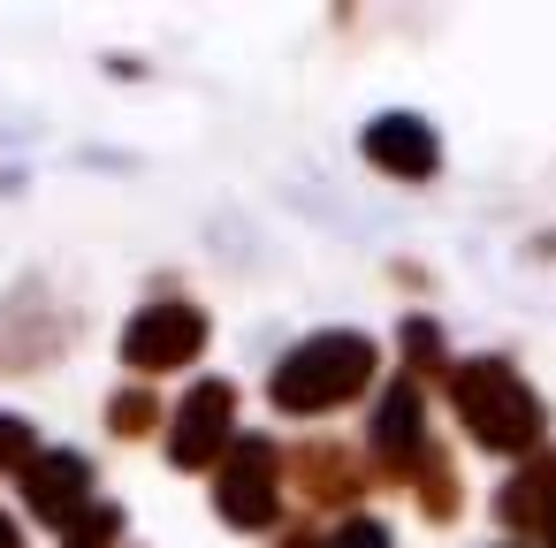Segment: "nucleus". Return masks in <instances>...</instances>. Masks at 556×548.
<instances>
[{
  "label": "nucleus",
  "instance_id": "423d86ee",
  "mask_svg": "<svg viewBox=\"0 0 556 548\" xmlns=\"http://www.w3.org/2000/svg\"><path fill=\"white\" fill-rule=\"evenodd\" d=\"M222 426H229V388L206 381V388L184 404V419H176V464H206V449L222 442Z\"/></svg>",
  "mask_w": 556,
  "mask_h": 548
},
{
  "label": "nucleus",
  "instance_id": "9d476101",
  "mask_svg": "<svg viewBox=\"0 0 556 548\" xmlns=\"http://www.w3.org/2000/svg\"><path fill=\"white\" fill-rule=\"evenodd\" d=\"M115 525H123L115 510H85V518L70 525V548H108V540H115Z\"/></svg>",
  "mask_w": 556,
  "mask_h": 548
},
{
  "label": "nucleus",
  "instance_id": "0eeeda50",
  "mask_svg": "<svg viewBox=\"0 0 556 548\" xmlns=\"http://www.w3.org/2000/svg\"><path fill=\"white\" fill-rule=\"evenodd\" d=\"M24 495H31L39 518H70L77 495H85V464H77V457H39V464L24 472Z\"/></svg>",
  "mask_w": 556,
  "mask_h": 548
},
{
  "label": "nucleus",
  "instance_id": "9b49d317",
  "mask_svg": "<svg viewBox=\"0 0 556 548\" xmlns=\"http://www.w3.org/2000/svg\"><path fill=\"white\" fill-rule=\"evenodd\" d=\"M328 548H389V540H381V525H366V518H351V525H343V533H336Z\"/></svg>",
  "mask_w": 556,
  "mask_h": 548
},
{
  "label": "nucleus",
  "instance_id": "ddd939ff",
  "mask_svg": "<svg viewBox=\"0 0 556 548\" xmlns=\"http://www.w3.org/2000/svg\"><path fill=\"white\" fill-rule=\"evenodd\" d=\"M0 548H16V525H9V518H0Z\"/></svg>",
  "mask_w": 556,
  "mask_h": 548
},
{
  "label": "nucleus",
  "instance_id": "7ed1b4c3",
  "mask_svg": "<svg viewBox=\"0 0 556 548\" xmlns=\"http://www.w3.org/2000/svg\"><path fill=\"white\" fill-rule=\"evenodd\" d=\"M199 335H206V320L191 313V305H161V313H146L138 328H130V366H184L191 351H199Z\"/></svg>",
  "mask_w": 556,
  "mask_h": 548
},
{
  "label": "nucleus",
  "instance_id": "1a4fd4ad",
  "mask_svg": "<svg viewBox=\"0 0 556 548\" xmlns=\"http://www.w3.org/2000/svg\"><path fill=\"white\" fill-rule=\"evenodd\" d=\"M419 434V396L412 388H389V411H381V449H404Z\"/></svg>",
  "mask_w": 556,
  "mask_h": 548
},
{
  "label": "nucleus",
  "instance_id": "6e6552de",
  "mask_svg": "<svg viewBox=\"0 0 556 548\" xmlns=\"http://www.w3.org/2000/svg\"><path fill=\"white\" fill-rule=\"evenodd\" d=\"M548 510H556V472H533L503 495V518H548Z\"/></svg>",
  "mask_w": 556,
  "mask_h": 548
},
{
  "label": "nucleus",
  "instance_id": "f03ea898",
  "mask_svg": "<svg viewBox=\"0 0 556 548\" xmlns=\"http://www.w3.org/2000/svg\"><path fill=\"white\" fill-rule=\"evenodd\" d=\"M457 411L488 449H526L533 442V396L510 381V366H465L457 373Z\"/></svg>",
  "mask_w": 556,
  "mask_h": 548
},
{
  "label": "nucleus",
  "instance_id": "f257e3e1",
  "mask_svg": "<svg viewBox=\"0 0 556 548\" xmlns=\"http://www.w3.org/2000/svg\"><path fill=\"white\" fill-rule=\"evenodd\" d=\"M366 366H374V351L358 335H313L298 358L275 366V404L282 411H328L366 381Z\"/></svg>",
  "mask_w": 556,
  "mask_h": 548
},
{
  "label": "nucleus",
  "instance_id": "20e7f679",
  "mask_svg": "<svg viewBox=\"0 0 556 548\" xmlns=\"http://www.w3.org/2000/svg\"><path fill=\"white\" fill-rule=\"evenodd\" d=\"M222 510H229L237 525H267V510H275V449H267V442H244V449L229 457Z\"/></svg>",
  "mask_w": 556,
  "mask_h": 548
},
{
  "label": "nucleus",
  "instance_id": "f8f14e48",
  "mask_svg": "<svg viewBox=\"0 0 556 548\" xmlns=\"http://www.w3.org/2000/svg\"><path fill=\"white\" fill-rule=\"evenodd\" d=\"M24 449H31V434H24V426H16V419H0V464H16V457H24Z\"/></svg>",
  "mask_w": 556,
  "mask_h": 548
},
{
  "label": "nucleus",
  "instance_id": "39448f33",
  "mask_svg": "<svg viewBox=\"0 0 556 548\" xmlns=\"http://www.w3.org/2000/svg\"><path fill=\"white\" fill-rule=\"evenodd\" d=\"M366 153H374L389 176H427V168H434V138H427V123H412V115L374 123V130H366Z\"/></svg>",
  "mask_w": 556,
  "mask_h": 548
}]
</instances>
